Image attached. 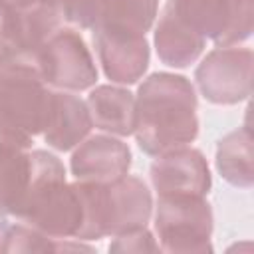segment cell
<instances>
[{
    "label": "cell",
    "instance_id": "6",
    "mask_svg": "<svg viewBox=\"0 0 254 254\" xmlns=\"http://www.w3.org/2000/svg\"><path fill=\"white\" fill-rule=\"evenodd\" d=\"M165 8L216 48L236 46L252 36L254 0H167Z\"/></svg>",
    "mask_w": 254,
    "mask_h": 254
},
{
    "label": "cell",
    "instance_id": "20",
    "mask_svg": "<svg viewBox=\"0 0 254 254\" xmlns=\"http://www.w3.org/2000/svg\"><path fill=\"white\" fill-rule=\"evenodd\" d=\"M36 2H40V4H44L46 8L54 10L56 14H60V16H62V20L65 22V8H67V0H36Z\"/></svg>",
    "mask_w": 254,
    "mask_h": 254
},
{
    "label": "cell",
    "instance_id": "1",
    "mask_svg": "<svg viewBox=\"0 0 254 254\" xmlns=\"http://www.w3.org/2000/svg\"><path fill=\"white\" fill-rule=\"evenodd\" d=\"M135 139L143 153L161 155L190 145L198 135L196 93L185 75L151 73L135 95Z\"/></svg>",
    "mask_w": 254,
    "mask_h": 254
},
{
    "label": "cell",
    "instance_id": "7",
    "mask_svg": "<svg viewBox=\"0 0 254 254\" xmlns=\"http://www.w3.org/2000/svg\"><path fill=\"white\" fill-rule=\"evenodd\" d=\"M42 81L62 91H83L95 85L97 67L81 34L64 24L34 54Z\"/></svg>",
    "mask_w": 254,
    "mask_h": 254
},
{
    "label": "cell",
    "instance_id": "15",
    "mask_svg": "<svg viewBox=\"0 0 254 254\" xmlns=\"http://www.w3.org/2000/svg\"><path fill=\"white\" fill-rule=\"evenodd\" d=\"M155 50L159 60L169 67H189L202 54L206 40L187 28L169 8H163L155 26Z\"/></svg>",
    "mask_w": 254,
    "mask_h": 254
},
{
    "label": "cell",
    "instance_id": "14",
    "mask_svg": "<svg viewBox=\"0 0 254 254\" xmlns=\"http://www.w3.org/2000/svg\"><path fill=\"white\" fill-rule=\"evenodd\" d=\"M87 109L93 127L127 137L133 135L137 123L135 95L121 85H97L87 95Z\"/></svg>",
    "mask_w": 254,
    "mask_h": 254
},
{
    "label": "cell",
    "instance_id": "18",
    "mask_svg": "<svg viewBox=\"0 0 254 254\" xmlns=\"http://www.w3.org/2000/svg\"><path fill=\"white\" fill-rule=\"evenodd\" d=\"M69 238H52L30 224L16 222L12 226L2 228L0 252H48V250H89V246L81 242H67Z\"/></svg>",
    "mask_w": 254,
    "mask_h": 254
},
{
    "label": "cell",
    "instance_id": "9",
    "mask_svg": "<svg viewBox=\"0 0 254 254\" xmlns=\"http://www.w3.org/2000/svg\"><path fill=\"white\" fill-rule=\"evenodd\" d=\"M91 34L107 79L131 85L143 77L149 67V42L145 34L115 26H99L93 28Z\"/></svg>",
    "mask_w": 254,
    "mask_h": 254
},
{
    "label": "cell",
    "instance_id": "2",
    "mask_svg": "<svg viewBox=\"0 0 254 254\" xmlns=\"http://www.w3.org/2000/svg\"><path fill=\"white\" fill-rule=\"evenodd\" d=\"M14 216L58 240L77 236L83 220L79 189L77 183L65 181L64 163L56 155L30 151L28 189Z\"/></svg>",
    "mask_w": 254,
    "mask_h": 254
},
{
    "label": "cell",
    "instance_id": "12",
    "mask_svg": "<svg viewBox=\"0 0 254 254\" xmlns=\"http://www.w3.org/2000/svg\"><path fill=\"white\" fill-rule=\"evenodd\" d=\"M69 167L75 181L111 183L129 173L131 149L113 135H91L75 145Z\"/></svg>",
    "mask_w": 254,
    "mask_h": 254
},
{
    "label": "cell",
    "instance_id": "22",
    "mask_svg": "<svg viewBox=\"0 0 254 254\" xmlns=\"http://www.w3.org/2000/svg\"><path fill=\"white\" fill-rule=\"evenodd\" d=\"M2 2H10V0H0V4H2Z\"/></svg>",
    "mask_w": 254,
    "mask_h": 254
},
{
    "label": "cell",
    "instance_id": "10",
    "mask_svg": "<svg viewBox=\"0 0 254 254\" xmlns=\"http://www.w3.org/2000/svg\"><path fill=\"white\" fill-rule=\"evenodd\" d=\"M157 10L159 0H67L65 24L81 30L115 26L147 34Z\"/></svg>",
    "mask_w": 254,
    "mask_h": 254
},
{
    "label": "cell",
    "instance_id": "13",
    "mask_svg": "<svg viewBox=\"0 0 254 254\" xmlns=\"http://www.w3.org/2000/svg\"><path fill=\"white\" fill-rule=\"evenodd\" d=\"M91 115L87 103L73 91H52L48 99L44 141L56 151H69L79 145L91 131Z\"/></svg>",
    "mask_w": 254,
    "mask_h": 254
},
{
    "label": "cell",
    "instance_id": "16",
    "mask_svg": "<svg viewBox=\"0 0 254 254\" xmlns=\"http://www.w3.org/2000/svg\"><path fill=\"white\" fill-rule=\"evenodd\" d=\"M30 179V149L0 135V216H14Z\"/></svg>",
    "mask_w": 254,
    "mask_h": 254
},
{
    "label": "cell",
    "instance_id": "3",
    "mask_svg": "<svg viewBox=\"0 0 254 254\" xmlns=\"http://www.w3.org/2000/svg\"><path fill=\"white\" fill-rule=\"evenodd\" d=\"M75 183L83 204L77 240H99L147 226L153 214V198L139 177L125 175L111 183Z\"/></svg>",
    "mask_w": 254,
    "mask_h": 254
},
{
    "label": "cell",
    "instance_id": "21",
    "mask_svg": "<svg viewBox=\"0 0 254 254\" xmlns=\"http://www.w3.org/2000/svg\"><path fill=\"white\" fill-rule=\"evenodd\" d=\"M2 228H4V224H0V238H2Z\"/></svg>",
    "mask_w": 254,
    "mask_h": 254
},
{
    "label": "cell",
    "instance_id": "19",
    "mask_svg": "<svg viewBox=\"0 0 254 254\" xmlns=\"http://www.w3.org/2000/svg\"><path fill=\"white\" fill-rule=\"evenodd\" d=\"M113 242L109 244V252H157L159 244L155 242L153 234L147 230V226L129 230L117 236H111Z\"/></svg>",
    "mask_w": 254,
    "mask_h": 254
},
{
    "label": "cell",
    "instance_id": "11",
    "mask_svg": "<svg viewBox=\"0 0 254 254\" xmlns=\"http://www.w3.org/2000/svg\"><path fill=\"white\" fill-rule=\"evenodd\" d=\"M151 185L157 194H200L210 190V169L204 155L189 145L157 155L149 169Z\"/></svg>",
    "mask_w": 254,
    "mask_h": 254
},
{
    "label": "cell",
    "instance_id": "4",
    "mask_svg": "<svg viewBox=\"0 0 254 254\" xmlns=\"http://www.w3.org/2000/svg\"><path fill=\"white\" fill-rule=\"evenodd\" d=\"M48 99L34 56L0 52V135L30 149L44 129Z\"/></svg>",
    "mask_w": 254,
    "mask_h": 254
},
{
    "label": "cell",
    "instance_id": "8",
    "mask_svg": "<svg viewBox=\"0 0 254 254\" xmlns=\"http://www.w3.org/2000/svg\"><path fill=\"white\" fill-rule=\"evenodd\" d=\"M196 87L214 105H234L252 93V50L214 48L194 71Z\"/></svg>",
    "mask_w": 254,
    "mask_h": 254
},
{
    "label": "cell",
    "instance_id": "17",
    "mask_svg": "<svg viewBox=\"0 0 254 254\" xmlns=\"http://www.w3.org/2000/svg\"><path fill=\"white\" fill-rule=\"evenodd\" d=\"M216 169L220 177L238 189H250L254 183L252 175V135L250 127H240L218 141L216 147Z\"/></svg>",
    "mask_w": 254,
    "mask_h": 254
},
{
    "label": "cell",
    "instance_id": "5",
    "mask_svg": "<svg viewBox=\"0 0 254 254\" xmlns=\"http://www.w3.org/2000/svg\"><path fill=\"white\" fill-rule=\"evenodd\" d=\"M155 232L163 252H210V204L200 194H157Z\"/></svg>",
    "mask_w": 254,
    "mask_h": 254
}]
</instances>
